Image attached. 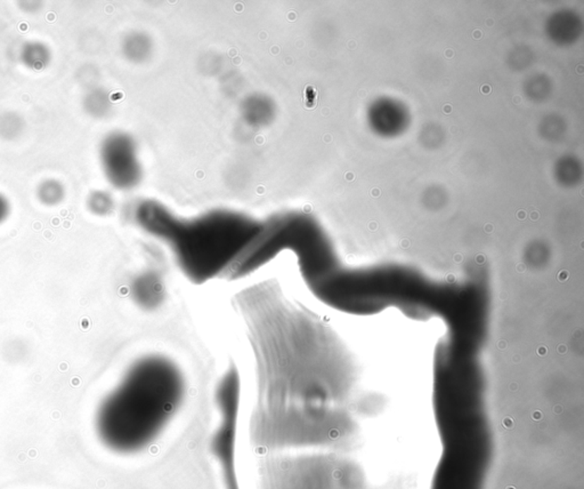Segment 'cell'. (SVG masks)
Listing matches in <instances>:
<instances>
[{
  "label": "cell",
  "mask_w": 584,
  "mask_h": 489,
  "mask_svg": "<svg viewBox=\"0 0 584 489\" xmlns=\"http://www.w3.org/2000/svg\"><path fill=\"white\" fill-rule=\"evenodd\" d=\"M136 219L140 227L169 245L181 270L195 285L226 276L262 229L249 217L229 212L182 221L151 203L138 206Z\"/></svg>",
  "instance_id": "cell-3"
},
{
  "label": "cell",
  "mask_w": 584,
  "mask_h": 489,
  "mask_svg": "<svg viewBox=\"0 0 584 489\" xmlns=\"http://www.w3.org/2000/svg\"><path fill=\"white\" fill-rule=\"evenodd\" d=\"M27 123L23 116L13 110L0 112V140L16 142L23 135Z\"/></svg>",
  "instance_id": "cell-7"
},
{
  "label": "cell",
  "mask_w": 584,
  "mask_h": 489,
  "mask_svg": "<svg viewBox=\"0 0 584 489\" xmlns=\"http://www.w3.org/2000/svg\"><path fill=\"white\" fill-rule=\"evenodd\" d=\"M87 210L97 217H105L114 210V199L105 191L96 190L87 197Z\"/></svg>",
  "instance_id": "cell-9"
},
{
  "label": "cell",
  "mask_w": 584,
  "mask_h": 489,
  "mask_svg": "<svg viewBox=\"0 0 584 489\" xmlns=\"http://www.w3.org/2000/svg\"><path fill=\"white\" fill-rule=\"evenodd\" d=\"M435 411L444 441L442 463L461 471H486L492 437L478 352L459 346L436 352Z\"/></svg>",
  "instance_id": "cell-2"
},
{
  "label": "cell",
  "mask_w": 584,
  "mask_h": 489,
  "mask_svg": "<svg viewBox=\"0 0 584 489\" xmlns=\"http://www.w3.org/2000/svg\"><path fill=\"white\" fill-rule=\"evenodd\" d=\"M186 381L175 361L147 354L135 361L96 413V433L116 453L149 447L181 409Z\"/></svg>",
  "instance_id": "cell-1"
},
{
  "label": "cell",
  "mask_w": 584,
  "mask_h": 489,
  "mask_svg": "<svg viewBox=\"0 0 584 489\" xmlns=\"http://www.w3.org/2000/svg\"><path fill=\"white\" fill-rule=\"evenodd\" d=\"M12 212V205L6 195L0 193V225L6 222Z\"/></svg>",
  "instance_id": "cell-10"
},
{
  "label": "cell",
  "mask_w": 584,
  "mask_h": 489,
  "mask_svg": "<svg viewBox=\"0 0 584 489\" xmlns=\"http://www.w3.org/2000/svg\"><path fill=\"white\" fill-rule=\"evenodd\" d=\"M18 5H20L18 7H20L23 12L28 13V14H35V13H38L39 9L42 7V4L40 3V1H35V0H29V1H20Z\"/></svg>",
  "instance_id": "cell-11"
},
{
  "label": "cell",
  "mask_w": 584,
  "mask_h": 489,
  "mask_svg": "<svg viewBox=\"0 0 584 489\" xmlns=\"http://www.w3.org/2000/svg\"><path fill=\"white\" fill-rule=\"evenodd\" d=\"M101 159L109 182L118 189L134 186V169L128 166V145L121 135L114 134L105 138L101 147Z\"/></svg>",
  "instance_id": "cell-4"
},
{
  "label": "cell",
  "mask_w": 584,
  "mask_h": 489,
  "mask_svg": "<svg viewBox=\"0 0 584 489\" xmlns=\"http://www.w3.org/2000/svg\"><path fill=\"white\" fill-rule=\"evenodd\" d=\"M108 108V95L101 88H90L83 97V109L90 117H103Z\"/></svg>",
  "instance_id": "cell-8"
},
{
  "label": "cell",
  "mask_w": 584,
  "mask_h": 489,
  "mask_svg": "<svg viewBox=\"0 0 584 489\" xmlns=\"http://www.w3.org/2000/svg\"><path fill=\"white\" fill-rule=\"evenodd\" d=\"M36 197L42 206L56 207L66 200V184L55 177L44 179L37 186Z\"/></svg>",
  "instance_id": "cell-6"
},
{
  "label": "cell",
  "mask_w": 584,
  "mask_h": 489,
  "mask_svg": "<svg viewBox=\"0 0 584 489\" xmlns=\"http://www.w3.org/2000/svg\"><path fill=\"white\" fill-rule=\"evenodd\" d=\"M20 62L27 69L40 73L47 69L53 61V51L42 40H28L22 45L18 53Z\"/></svg>",
  "instance_id": "cell-5"
}]
</instances>
